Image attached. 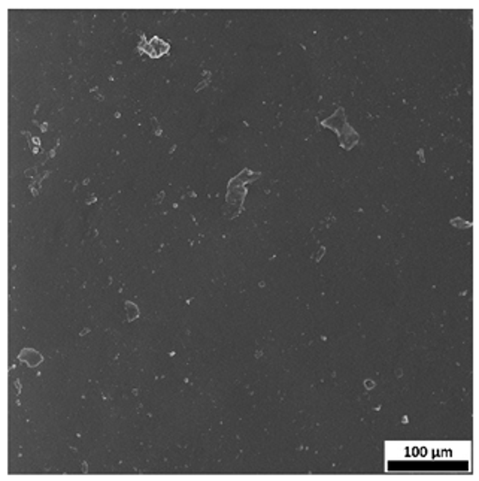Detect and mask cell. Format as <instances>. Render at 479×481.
I'll list each match as a JSON object with an SVG mask.
<instances>
[{
    "instance_id": "1",
    "label": "cell",
    "mask_w": 479,
    "mask_h": 481,
    "mask_svg": "<svg viewBox=\"0 0 479 481\" xmlns=\"http://www.w3.org/2000/svg\"><path fill=\"white\" fill-rule=\"evenodd\" d=\"M18 359L23 362V363H26L27 366H36V365H39L41 362H42V356L36 351V350H33V348H24L21 353H20V356H18Z\"/></svg>"
}]
</instances>
